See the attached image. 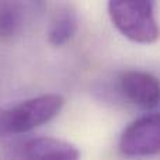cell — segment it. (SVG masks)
Listing matches in <instances>:
<instances>
[{
    "label": "cell",
    "instance_id": "4",
    "mask_svg": "<svg viewBox=\"0 0 160 160\" xmlns=\"http://www.w3.org/2000/svg\"><path fill=\"white\" fill-rule=\"evenodd\" d=\"M3 158L7 159H56L75 160L80 156L78 148L70 142L56 138H35L17 139L4 148Z\"/></svg>",
    "mask_w": 160,
    "mask_h": 160
},
{
    "label": "cell",
    "instance_id": "3",
    "mask_svg": "<svg viewBox=\"0 0 160 160\" xmlns=\"http://www.w3.org/2000/svg\"><path fill=\"white\" fill-rule=\"evenodd\" d=\"M119 150L127 156H150L160 153V112L135 119L119 139Z\"/></svg>",
    "mask_w": 160,
    "mask_h": 160
},
{
    "label": "cell",
    "instance_id": "2",
    "mask_svg": "<svg viewBox=\"0 0 160 160\" xmlns=\"http://www.w3.org/2000/svg\"><path fill=\"white\" fill-rule=\"evenodd\" d=\"M65 104L58 94H44L10 108H0V138L25 133L44 125L61 112Z\"/></svg>",
    "mask_w": 160,
    "mask_h": 160
},
{
    "label": "cell",
    "instance_id": "7",
    "mask_svg": "<svg viewBox=\"0 0 160 160\" xmlns=\"http://www.w3.org/2000/svg\"><path fill=\"white\" fill-rule=\"evenodd\" d=\"M78 31V16L72 7H62L55 13L48 28V41L53 47H62L75 37Z\"/></svg>",
    "mask_w": 160,
    "mask_h": 160
},
{
    "label": "cell",
    "instance_id": "5",
    "mask_svg": "<svg viewBox=\"0 0 160 160\" xmlns=\"http://www.w3.org/2000/svg\"><path fill=\"white\" fill-rule=\"evenodd\" d=\"M119 87L124 96L145 110L155 108L160 102V80L152 73L129 70L121 75Z\"/></svg>",
    "mask_w": 160,
    "mask_h": 160
},
{
    "label": "cell",
    "instance_id": "6",
    "mask_svg": "<svg viewBox=\"0 0 160 160\" xmlns=\"http://www.w3.org/2000/svg\"><path fill=\"white\" fill-rule=\"evenodd\" d=\"M42 0H0V41L18 35L30 8H39Z\"/></svg>",
    "mask_w": 160,
    "mask_h": 160
},
{
    "label": "cell",
    "instance_id": "1",
    "mask_svg": "<svg viewBox=\"0 0 160 160\" xmlns=\"http://www.w3.org/2000/svg\"><path fill=\"white\" fill-rule=\"evenodd\" d=\"M114 27L129 41L152 44L160 35L155 17V0H108Z\"/></svg>",
    "mask_w": 160,
    "mask_h": 160
}]
</instances>
